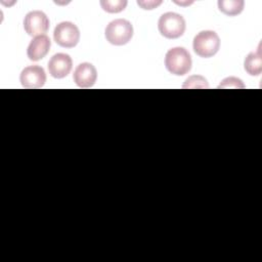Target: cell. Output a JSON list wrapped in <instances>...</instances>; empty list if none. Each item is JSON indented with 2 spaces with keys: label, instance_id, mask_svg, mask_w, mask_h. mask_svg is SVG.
Masks as SVG:
<instances>
[{
  "label": "cell",
  "instance_id": "cell-11",
  "mask_svg": "<svg viewBox=\"0 0 262 262\" xmlns=\"http://www.w3.org/2000/svg\"><path fill=\"white\" fill-rule=\"evenodd\" d=\"M245 70L251 76H259L262 72V56L261 51L258 49L257 52H251L245 58Z\"/></svg>",
  "mask_w": 262,
  "mask_h": 262
},
{
  "label": "cell",
  "instance_id": "cell-13",
  "mask_svg": "<svg viewBox=\"0 0 262 262\" xmlns=\"http://www.w3.org/2000/svg\"><path fill=\"white\" fill-rule=\"evenodd\" d=\"M100 6L108 13H118L123 11L127 6L126 0H101Z\"/></svg>",
  "mask_w": 262,
  "mask_h": 262
},
{
  "label": "cell",
  "instance_id": "cell-14",
  "mask_svg": "<svg viewBox=\"0 0 262 262\" xmlns=\"http://www.w3.org/2000/svg\"><path fill=\"white\" fill-rule=\"evenodd\" d=\"M182 88H190V89H195V88H209V84L207 80L199 75H194L186 79L184 82Z\"/></svg>",
  "mask_w": 262,
  "mask_h": 262
},
{
  "label": "cell",
  "instance_id": "cell-7",
  "mask_svg": "<svg viewBox=\"0 0 262 262\" xmlns=\"http://www.w3.org/2000/svg\"><path fill=\"white\" fill-rule=\"evenodd\" d=\"M19 81L25 88H41L46 82V74L43 68L39 66H30L21 71Z\"/></svg>",
  "mask_w": 262,
  "mask_h": 262
},
{
  "label": "cell",
  "instance_id": "cell-8",
  "mask_svg": "<svg viewBox=\"0 0 262 262\" xmlns=\"http://www.w3.org/2000/svg\"><path fill=\"white\" fill-rule=\"evenodd\" d=\"M72 66L73 60L69 54L56 53L48 61V71L53 78L61 79L70 74Z\"/></svg>",
  "mask_w": 262,
  "mask_h": 262
},
{
  "label": "cell",
  "instance_id": "cell-5",
  "mask_svg": "<svg viewBox=\"0 0 262 262\" xmlns=\"http://www.w3.org/2000/svg\"><path fill=\"white\" fill-rule=\"evenodd\" d=\"M53 38L59 46L73 48L80 40V31L75 24L71 21H62L55 27Z\"/></svg>",
  "mask_w": 262,
  "mask_h": 262
},
{
  "label": "cell",
  "instance_id": "cell-2",
  "mask_svg": "<svg viewBox=\"0 0 262 262\" xmlns=\"http://www.w3.org/2000/svg\"><path fill=\"white\" fill-rule=\"evenodd\" d=\"M158 29L162 36L167 39H177L185 31V20L182 15L175 12H166L158 21Z\"/></svg>",
  "mask_w": 262,
  "mask_h": 262
},
{
  "label": "cell",
  "instance_id": "cell-16",
  "mask_svg": "<svg viewBox=\"0 0 262 262\" xmlns=\"http://www.w3.org/2000/svg\"><path fill=\"white\" fill-rule=\"evenodd\" d=\"M137 4L143 8V9H146V10H150V9H154L156 7H158L159 5L162 4V1H137Z\"/></svg>",
  "mask_w": 262,
  "mask_h": 262
},
{
  "label": "cell",
  "instance_id": "cell-15",
  "mask_svg": "<svg viewBox=\"0 0 262 262\" xmlns=\"http://www.w3.org/2000/svg\"><path fill=\"white\" fill-rule=\"evenodd\" d=\"M218 88H222V89H230V88H245L244 83L242 82L241 79H237L235 77H228L226 79H224L218 86Z\"/></svg>",
  "mask_w": 262,
  "mask_h": 262
},
{
  "label": "cell",
  "instance_id": "cell-17",
  "mask_svg": "<svg viewBox=\"0 0 262 262\" xmlns=\"http://www.w3.org/2000/svg\"><path fill=\"white\" fill-rule=\"evenodd\" d=\"M176 4H179V5H189V4H191L192 2H187V3H180V2H175Z\"/></svg>",
  "mask_w": 262,
  "mask_h": 262
},
{
  "label": "cell",
  "instance_id": "cell-10",
  "mask_svg": "<svg viewBox=\"0 0 262 262\" xmlns=\"http://www.w3.org/2000/svg\"><path fill=\"white\" fill-rule=\"evenodd\" d=\"M50 46H51V42L47 35L36 36L30 42L27 49V54L29 59L33 61H38L42 59L49 52Z\"/></svg>",
  "mask_w": 262,
  "mask_h": 262
},
{
  "label": "cell",
  "instance_id": "cell-3",
  "mask_svg": "<svg viewBox=\"0 0 262 262\" xmlns=\"http://www.w3.org/2000/svg\"><path fill=\"white\" fill-rule=\"evenodd\" d=\"M133 36V27L129 20L119 18L111 21L105 28L106 40L117 46L127 44Z\"/></svg>",
  "mask_w": 262,
  "mask_h": 262
},
{
  "label": "cell",
  "instance_id": "cell-4",
  "mask_svg": "<svg viewBox=\"0 0 262 262\" xmlns=\"http://www.w3.org/2000/svg\"><path fill=\"white\" fill-rule=\"evenodd\" d=\"M192 47L199 56L212 57L220 48L219 36L214 31H202L193 38Z\"/></svg>",
  "mask_w": 262,
  "mask_h": 262
},
{
  "label": "cell",
  "instance_id": "cell-12",
  "mask_svg": "<svg viewBox=\"0 0 262 262\" xmlns=\"http://www.w3.org/2000/svg\"><path fill=\"white\" fill-rule=\"evenodd\" d=\"M245 2L243 0H219V10L228 16H234L239 14L244 9Z\"/></svg>",
  "mask_w": 262,
  "mask_h": 262
},
{
  "label": "cell",
  "instance_id": "cell-1",
  "mask_svg": "<svg viewBox=\"0 0 262 262\" xmlns=\"http://www.w3.org/2000/svg\"><path fill=\"white\" fill-rule=\"evenodd\" d=\"M165 66L171 74L183 76L191 69L190 54L183 47H174L166 53Z\"/></svg>",
  "mask_w": 262,
  "mask_h": 262
},
{
  "label": "cell",
  "instance_id": "cell-9",
  "mask_svg": "<svg viewBox=\"0 0 262 262\" xmlns=\"http://www.w3.org/2000/svg\"><path fill=\"white\" fill-rule=\"evenodd\" d=\"M74 82L80 88H90L97 79V71L95 67L89 62L80 63L74 72Z\"/></svg>",
  "mask_w": 262,
  "mask_h": 262
},
{
  "label": "cell",
  "instance_id": "cell-6",
  "mask_svg": "<svg viewBox=\"0 0 262 262\" xmlns=\"http://www.w3.org/2000/svg\"><path fill=\"white\" fill-rule=\"evenodd\" d=\"M24 29L30 36L45 35L49 29V19L41 10H34L27 13L24 19Z\"/></svg>",
  "mask_w": 262,
  "mask_h": 262
}]
</instances>
